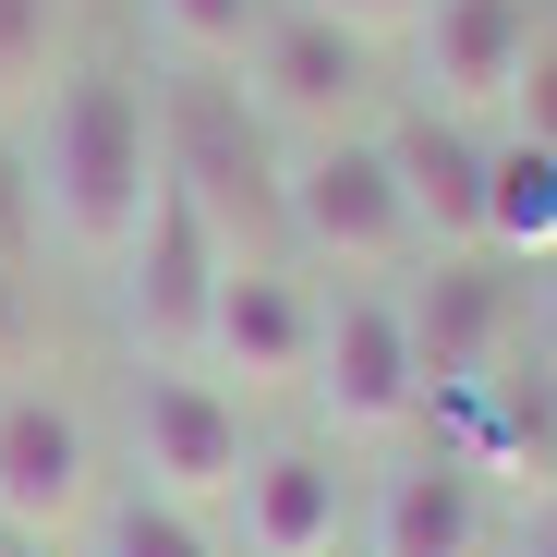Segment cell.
<instances>
[{
    "label": "cell",
    "instance_id": "obj_1",
    "mask_svg": "<svg viewBox=\"0 0 557 557\" xmlns=\"http://www.w3.org/2000/svg\"><path fill=\"white\" fill-rule=\"evenodd\" d=\"M37 110H49L37 146H25V170H37V219H49V243H61L73 267L110 278V267L134 255L146 207H158V98H146L134 73L85 61V73L49 85Z\"/></svg>",
    "mask_w": 557,
    "mask_h": 557
},
{
    "label": "cell",
    "instance_id": "obj_2",
    "mask_svg": "<svg viewBox=\"0 0 557 557\" xmlns=\"http://www.w3.org/2000/svg\"><path fill=\"white\" fill-rule=\"evenodd\" d=\"M278 231H292L315 267H339V278H376V267L424 255L412 207H400V170H388L376 134H304L292 158H278Z\"/></svg>",
    "mask_w": 557,
    "mask_h": 557
},
{
    "label": "cell",
    "instance_id": "obj_3",
    "mask_svg": "<svg viewBox=\"0 0 557 557\" xmlns=\"http://www.w3.org/2000/svg\"><path fill=\"white\" fill-rule=\"evenodd\" d=\"M243 460H255L243 400L207 376V363H146V376H134V485L146 497H170V509L207 521V509H231Z\"/></svg>",
    "mask_w": 557,
    "mask_h": 557
},
{
    "label": "cell",
    "instance_id": "obj_4",
    "mask_svg": "<svg viewBox=\"0 0 557 557\" xmlns=\"http://www.w3.org/2000/svg\"><path fill=\"white\" fill-rule=\"evenodd\" d=\"M304 388L327 412V436H400L424 412V376H412V315L376 292V278H339L315 292V363Z\"/></svg>",
    "mask_w": 557,
    "mask_h": 557
},
{
    "label": "cell",
    "instance_id": "obj_5",
    "mask_svg": "<svg viewBox=\"0 0 557 557\" xmlns=\"http://www.w3.org/2000/svg\"><path fill=\"white\" fill-rule=\"evenodd\" d=\"M98 521V436L61 388H0V533L73 545Z\"/></svg>",
    "mask_w": 557,
    "mask_h": 557
},
{
    "label": "cell",
    "instance_id": "obj_6",
    "mask_svg": "<svg viewBox=\"0 0 557 557\" xmlns=\"http://www.w3.org/2000/svg\"><path fill=\"white\" fill-rule=\"evenodd\" d=\"M219 267H231V243H219V231H207V207L158 170V207H146L134 255L110 267V278H122V327H134V351H146V363H195Z\"/></svg>",
    "mask_w": 557,
    "mask_h": 557
},
{
    "label": "cell",
    "instance_id": "obj_7",
    "mask_svg": "<svg viewBox=\"0 0 557 557\" xmlns=\"http://www.w3.org/2000/svg\"><path fill=\"white\" fill-rule=\"evenodd\" d=\"M533 49V0H424L412 13V110L485 134L509 122V73Z\"/></svg>",
    "mask_w": 557,
    "mask_h": 557
},
{
    "label": "cell",
    "instance_id": "obj_8",
    "mask_svg": "<svg viewBox=\"0 0 557 557\" xmlns=\"http://www.w3.org/2000/svg\"><path fill=\"white\" fill-rule=\"evenodd\" d=\"M243 85L231 98L267 122V134H351V98H363V37H339V25H315V13H292V0H267V25H255V49L231 61Z\"/></svg>",
    "mask_w": 557,
    "mask_h": 557
},
{
    "label": "cell",
    "instance_id": "obj_9",
    "mask_svg": "<svg viewBox=\"0 0 557 557\" xmlns=\"http://www.w3.org/2000/svg\"><path fill=\"white\" fill-rule=\"evenodd\" d=\"M255 110L231 98V85L219 73H182V85H158V170L182 182V195H195L207 207V231L243 255V219H255V182H267V195H278V170L255 158Z\"/></svg>",
    "mask_w": 557,
    "mask_h": 557
},
{
    "label": "cell",
    "instance_id": "obj_10",
    "mask_svg": "<svg viewBox=\"0 0 557 557\" xmlns=\"http://www.w3.org/2000/svg\"><path fill=\"white\" fill-rule=\"evenodd\" d=\"M195 363H207V376H243V400L255 388H304V363H315V292L278 255H231L219 292H207Z\"/></svg>",
    "mask_w": 557,
    "mask_h": 557
},
{
    "label": "cell",
    "instance_id": "obj_11",
    "mask_svg": "<svg viewBox=\"0 0 557 557\" xmlns=\"http://www.w3.org/2000/svg\"><path fill=\"white\" fill-rule=\"evenodd\" d=\"M376 146H388V170H400L412 243H424V255H485V134H460V122H436V110H400Z\"/></svg>",
    "mask_w": 557,
    "mask_h": 557
},
{
    "label": "cell",
    "instance_id": "obj_12",
    "mask_svg": "<svg viewBox=\"0 0 557 557\" xmlns=\"http://www.w3.org/2000/svg\"><path fill=\"white\" fill-rule=\"evenodd\" d=\"M400 315H412L424 412H436L448 388H473V376H497V363H509V278H497V255H448V267H436V292L400 304Z\"/></svg>",
    "mask_w": 557,
    "mask_h": 557
},
{
    "label": "cell",
    "instance_id": "obj_13",
    "mask_svg": "<svg viewBox=\"0 0 557 557\" xmlns=\"http://www.w3.org/2000/svg\"><path fill=\"white\" fill-rule=\"evenodd\" d=\"M231 509H243V557H339V521H351L327 448H255Z\"/></svg>",
    "mask_w": 557,
    "mask_h": 557
},
{
    "label": "cell",
    "instance_id": "obj_14",
    "mask_svg": "<svg viewBox=\"0 0 557 557\" xmlns=\"http://www.w3.org/2000/svg\"><path fill=\"white\" fill-rule=\"evenodd\" d=\"M363 557H497V533H485V485L460 473L448 448L400 460V473L376 485V509H363Z\"/></svg>",
    "mask_w": 557,
    "mask_h": 557
},
{
    "label": "cell",
    "instance_id": "obj_15",
    "mask_svg": "<svg viewBox=\"0 0 557 557\" xmlns=\"http://www.w3.org/2000/svg\"><path fill=\"white\" fill-rule=\"evenodd\" d=\"M485 255L497 267H533L557 255V146H485Z\"/></svg>",
    "mask_w": 557,
    "mask_h": 557
},
{
    "label": "cell",
    "instance_id": "obj_16",
    "mask_svg": "<svg viewBox=\"0 0 557 557\" xmlns=\"http://www.w3.org/2000/svg\"><path fill=\"white\" fill-rule=\"evenodd\" d=\"M85 557H219V533L195 509H170V497H98V521H85Z\"/></svg>",
    "mask_w": 557,
    "mask_h": 557
},
{
    "label": "cell",
    "instance_id": "obj_17",
    "mask_svg": "<svg viewBox=\"0 0 557 557\" xmlns=\"http://www.w3.org/2000/svg\"><path fill=\"white\" fill-rule=\"evenodd\" d=\"M146 13H158V37H170L182 73H231L255 49V25H267V0H146Z\"/></svg>",
    "mask_w": 557,
    "mask_h": 557
},
{
    "label": "cell",
    "instance_id": "obj_18",
    "mask_svg": "<svg viewBox=\"0 0 557 557\" xmlns=\"http://www.w3.org/2000/svg\"><path fill=\"white\" fill-rule=\"evenodd\" d=\"M49 49H61V0H0V122L49 98Z\"/></svg>",
    "mask_w": 557,
    "mask_h": 557
},
{
    "label": "cell",
    "instance_id": "obj_19",
    "mask_svg": "<svg viewBox=\"0 0 557 557\" xmlns=\"http://www.w3.org/2000/svg\"><path fill=\"white\" fill-rule=\"evenodd\" d=\"M37 243H49V219H37V170H25V146H13V122H0V292L37 267Z\"/></svg>",
    "mask_w": 557,
    "mask_h": 557
},
{
    "label": "cell",
    "instance_id": "obj_20",
    "mask_svg": "<svg viewBox=\"0 0 557 557\" xmlns=\"http://www.w3.org/2000/svg\"><path fill=\"white\" fill-rule=\"evenodd\" d=\"M509 134L521 146H557V37H533L521 73H509Z\"/></svg>",
    "mask_w": 557,
    "mask_h": 557
},
{
    "label": "cell",
    "instance_id": "obj_21",
    "mask_svg": "<svg viewBox=\"0 0 557 557\" xmlns=\"http://www.w3.org/2000/svg\"><path fill=\"white\" fill-rule=\"evenodd\" d=\"M292 13H315V25H339V37L376 49V37H400V25L424 13V0H292Z\"/></svg>",
    "mask_w": 557,
    "mask_h": 557
},
{
    "label": "cell",
    "instance_id": "obj_22",
    "mask_svg": "<svg viewBox=\"0 0 557 557\" xmlns=\"http://www.w3.org/2000/svg\"><path fill=\"white\" fill-rule=\"evenodd\" d=\"M521 557H557V497L533 509V533H521Z\"/></svg>",
    "mask_w": 557,
    "mask_h": 557
}]
</instances>
